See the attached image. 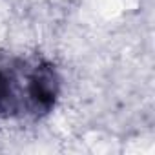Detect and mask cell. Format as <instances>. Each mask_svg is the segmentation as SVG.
Returning <instances> with one entry per match:
<instances>
[{
    "mask_svg": "<svg viewBox=\"0 0 155 155\" xmlns=\"http://www.w3.org/2000/svg\"><path fill=\"white\" fill-rule=\"evenodd\" d=\"M31 62L0 58V117L13 119L28 113V81Z\"/></svg>",
    "mask_w": 155,
    "mask_h": 155,
    "instance_id": "6da1fadb",
    "label": "cell"
},
{
    "mask_svg": "<svg viewBox=\"0 0 155 155\" xmlns=\"http://www.w3.org/2000/svg\"><path fill=\"white\" fill-rule=\"evenodd\" d=\"M60 93V77L55 66L48 60L31 62L29 81H28V113L29 117L48 115Z\"/></svg>",
    "mask_w": 155,
    "mask_h": 155,
    "instance_id": "7a4b0ae2",
    "label": "cell"
}]
</instances>
